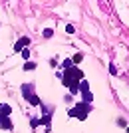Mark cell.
Returning <instances> with one entry per match:
<instances>
[{
    "mask_svg": "<svg viewBox=\"0 0 129 133\" xmlns=\"http://www.w3.org/2000/svg\"><path fill=\"white\" fill-rule=\"evenodd\" d=\"M34 68H36V64H34V62H28V64L24 66V70H34Z\"/></svg>",
    "mask_w": 129,
    "mask_h": 133,
    "instance_id": "3",
    "label": "cell"
},
{
    "mask_svg": "<svg viewBox=\"0 0 129 133\" xmlns=\"http://www.w3.org/2000/svg\"><path fill=\"white\" fill-rule=\"evenodd\" d=\"M82 58H84L82 54H76V56H73V62H82Z\"/></svg>",
    "mask_w": 129,
    "mask_h": 133,
    "instance_id": "5",
    "label": "cell"
},
{
    "mask_svg": "<svg viewBox=\"0 0 129 133\" xmlns=\"http://www.w3.org/2000/svg\"><path fill=\"white\" fill-rule=\"evenodd\" d=\"M0 127L2 129H12V121L6 119V117H2V119H0Z\"/></svg>",
    "mask_w": 129,
    "mask_h": 133,
    "instance_id": "1",
    "label": "cell"
},
{
    "mask_svg": "<svg viewBox=\"0 0 129 133\" xmlns=\"http://www.w3.org/2000/svg\"><path fill=\"white\" fill-rule=\"evenodd\" d=\"M30 56V50H22V58H28Z\"/></svg>",
    "mask_w": 129,
    "mask_h": 133,
    "instance_id": "6",
    "label": "cell"
},
{
    "mask_svg": "<svg viewBox=\"0 0 129 133\" xmlns=\"http://www.w3.org/2000/svg\"><path fill=\"white\" fill-rule=\"evenodd\" d=\"M28 44H30V38H22V40H20V42H18L16 46H14V50H20L22 46H28Z\"/></svg>",
    "mask_w": 129,
    "mask_h": 133,
    "instance_id": "2",
    "label": "cell"
},
{
    "mask_svg": "<svg viewBox=\"0 0 129 133\" xmlns=\"http://www.w3.org/2000/svg\"><path fill=\"white\" fill-rule=\"evenodd\" d=\"M52 34H54V32H52L50 28H48V30H46V32H44V36H46V38H52Z\"/></svg>",
    "mask_w": 129,
    "mask_h": 133,
    "instance_id": "4",
    "label": "cell"
}]
</instances>
